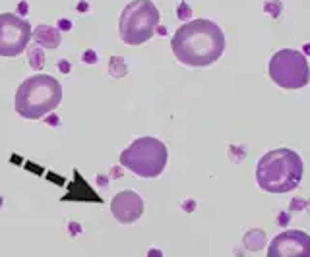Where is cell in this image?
Returning a JSON list of instances; mask_svg holds the SVG:
<instances>
[{
  "instance_id": "6da1fadb",
  "label": "cell",
  "mask_w": 310,
  "mask_h": 257,
  "mask_svg": "<svg viewBox=\"0 0 310 257\" xmlns=\"http://www.w3.org/2000/svg\"><path fill=\"white\" fill-rule=\"evenodd\" d=\"M171 49L180 64L194 68L211 66L225 51V33L211 20H192L175 31Z\"/></svg>"
},
{
  "instance_id": "7a4b0ae2",
  "label": "cell",
  "mask_w": 310,
  "mask_h": 257,
  "mask_svg": "<svg viewBox=\"0 0 310 257\" xmlns=\"http://www.w3.org/2000/svg\"><path fill=\"white\" fill-rule=\"evenodd\" d=\"M304 164L299 153L287 147L267 151L258 161L256 182L267 193H287L299 188Z\"/></svg>"
},
{
  "instance_id": "3957f363",
  "label": "cell",
  "mask_w": 310,
  "mask_h": 257,
  "mask_svg": "<svg viewBox=\"0 0 310 257\" xmlns=\"http://www.w3.org/2000/svg\"><path fill=\"white\" fill-rule=\"evenodd\" d=\"M62 101V85L53 75L37 74L20 83L14 99L16 112L25 120H39Z\"/></svg>"
},
{
  "instance_id": "277c9868",
  "label": "cell",
  "mask_w": 310,
  "mask_h": 257,
  "mask_svg": "<svg viewBox=\"0 0 310 257\" xmlns=\"http://www.w3.org/2000/svg\"><path fill=\"white\" fill-rule=\"evenodd\" d=\"M167 153L165 143L151 136H144L134 140L121 153V164L140 178H157L165 170Z\"/></svg>"
},
{
  "instance_id": "5b68a950",
  "label": "cell",
  "mask_w": 310,
  "mask_h": 257,
  "mask_svg": "<svg viewBox=\"0 0 310 257\" xmlns=\"http://www.w3.org/2000/svg\"><path fill=\"white\" fill-rule=\"evenodd\" d=\"M159 10L151 0H132L124 6L119 22V33L122 43L138 47L153 37L159 25Z\"/></svg>"
},
{
  "instance_id": "8992f818",
  "label": "cell",
  "mask_w": 310,
  "mask_h": 257,
  "mask_svg": "<svg viewBox=\"0 0 310 257\" xmlns=\"http://www.w3.org/2000/svg\"><path fill=\"white\" fill-rule=\"evenodd\" d=\"M267 74L281 89H300L310 81L308 60L300 51L281 49L272 56Z\"/></svg>"
},
{
  "instance_id": "52a82bcc",
  "label": "cell",
  "mask_w": 310,
  "mask_h": 257,
  "mask_svg": "<svg viewBox=\"0 0 310 257\" xmlns=\"http://www.w3.org/2000/svg\"><path fill=\"white\" fill-rule=\"evenodd\" d=\"M31 23L18 14H0V56L14 58L27 49L31 41Z\"/></svg>"
},
{
  "instance_id": "ba28073f",
  "label": "cell",
  "mask_w": 310,
  "mask_h": 257,
  "mask_svg": "<svg viewBox=\"0 0 310 257\" xmlns=\"http://www.w3.org/2000/svg\"><path fill=\"white\" fill-rule=\"evenodd\" d=\"M269 257H310V236L302 230H285L267 247Z\"/></svg>"
},
{
  "instance_id": "9c48e42d",
  "label": "cell",
  "mask_w": 310,
  "mask_h": 257,
  "mask_svg": "<svg viewBox=\"0 0 310 257\" xmlns=\"http://www.w3.org/2000/svg\"><path fill=\"white\" fill-rule=\"evenodd\" d=\"M111 213L121 225H132L144 215V199L132 190L119 192L111 201Z\"/></svg>"
},
{
  "instance_id": "30bf717a",
  "label": "cell",
  "mask_w": 310,
  "mask_h": 257,
  "mask_svg": "<svg viewBox=\"0 0 310 257\" xmlns=\"http://www.w3.org/2000/svg\"><path fill=\"white\" fill-rule=\"evenodd\" d=\"M31 37L35 39V43L45 47V49H56L60 45V33L51 25H39Z\"/></svg>"
},
{
  "instance_id": "8fae6325",
  "label": "cell",
  "mask_w": 310,
  "mask_h": 257,
  "mask_svg": "<svg viewBox=\"0 0 310 257\" xmlns=\"http://www.w3.org/2000/svg\"><path fill=\"white\" fill-rule=\"evenodd\" d=\"M29 62H31V66H33L35 70H41L45 66V56H43V53L39 51V49H31L29 51Z\"/></svg>"
},
{
  "instance_id": "7c38bea8",
  "label": "cell",
  "mask_w": 310,
  "mask_h": 257,
  "mask_svg": "<svg viewBox=\"0 0 310 257\" xmlns=\"http://www.w3.org/2000/svg\"><path fill=\"white\" fill-rule=\"evenodd\" d=\"M58 25H60V29H70V27H72V25H70V22H66V20H60V23H58Z\"/></svg>"
},
{
  "instance_id": "4fadbf2b",
  "label": "cell",
  "mask_w": 310,
  "mask_h": 257,
  "mask_svg": "<svg viewBox=\"0 0 310 257\" xmlns=\"http://www.w3.org/2000/svg\"><path fill=\"white\" fill-rule=\"evenodd\" d=\"M60 68H62V72H64V74H66L68 70H70V66H68L66 62H60Z\"/></svg>"
}]
</instances>
